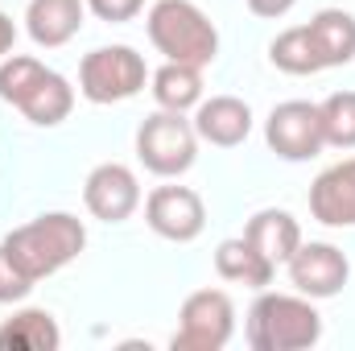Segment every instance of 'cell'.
Returning a JSON list of instances; mask_svg holds the SVG:
<instances>
[{
	"label": "cell",
	"mask_w": 355,
	"mask_h": 351,
	"mask_svg": "<svg viewBox=\"0 0 355 351\" xmlns=\"http://www.w3.org/2000/svg\"><path fill=\"white\" fill-rule=\"evenodd\" d=\"M0 248L8 252V261L17 264L25 277L42 281L50 273L67 268L87 248V228H83V219H75L67 211H50V215H37V219L12 228L0 240Z\"/></svg>",
	"instance_id": "cell-1"
},
{
	"label": "cell",
	"mask_w": 355,
	"mask_h": 351,
	"mask_svg": "<svg viewBox=\"0 0 355 351\" xmlns=\"http://www.w3.org/2000/svg\"><path fill=\"white\" fill-rule=\"evenodd\" d=\"M145 29L166 62H186L202 71L219 54V29L194 0H157L145 17Z\"/></svg>",
	"instance_id": "cell-2"
},
{
	"label": "cell",
	"mask_w": 355,
	"mask_h": 351,
	"mask_svg": "<svg viewBox=\"0 0 355 351\" xmlns=\"http://www.w3.org/2000/svg\"><path fill=\"white\" fill-rule=\"evenodd\" d=\"M322 339V314L306 293H261L248 310L252 351H306Z\"/></svg>",
	"instance_id": "cell-3"
},
{
	"label": "cell",
	"mask_w": 355,
	"mask_h": 351,
	"mask_svg": "<svg viewBox=\"0 0 355 351\" xmlns=\"http://www.w3.org/2000/svg\"><path fill=\"white\" fill-rule=\"evenodd\" d=\"M137 157L149 174L157 178H178L186 174L198 157V132L194 120H186L182 112H153L141 120L137 128Z\"/></svg>",
	"instance_id": "cell-4"
},
{
	"label": "cell",
	"mask_w": 355,
	"mask_h": 351,
	"mask_svg": "<svg viewBox=\"0 0 355 351\" xmlns=\"http://www.w3.org/2000/svg\"><path fill=\"white\" fill-rule=\"evenodd\" d=\"M149 71L132 46H99L79 62V91L91 103H124L145 87Z\"/></svg>",
	"instance_id": "cell-5"
},
{
	"label": "cell",
	"mask_w": 355,
	"mask_h": 351,
	"mask_svg": "<svg viewBox=\"0 0 355 351\" xmlns=\"http://www.w3.org/2000/svg\"><path fill=\"white\" fill-rule=\"evenodd\" d=\"M236 335V306L223 289H198L182 302L174 351H223Z\"/></svg>",
	"instance_id": "cell-6"
},
{
	"label": "cell",
	"mask_w": 355,
	"mask_h": 351,
	"mask_svg": "<svg viewBox=\"0 0 355 351\" xmlns=\"http://www.w3.org/2000/svg\"><path fill=\"white\" fill-rule=\"evenodd\" d=\"M265 141L281 162H310L327 149L322 137V112L310 99H285L268 112Z\"/></svg>",
	"instance_id": "cell-7"
},
{
	"label": "cell",
	"mask_w": 355,
	"mask_h": 351,
	"mask_svg": "<svg viewBox=\"0 0 355 351\" xmlns=\"http://www.w3.org/2000/svg\"><path fill=\"white\" fill-rule=\"evenodd\" d=\"M285 268H289V285H293L297 293L314 298V302L343 293V285H347V277H352L347 257H343L335 244H318V240H310V244L302 240L297 252L285 261Z\"/></svg>",
	"instance_id": "cell-8"
},
{
	"label": "cell",
	"mask_w": 355,
	"mask_h": 351,
	"mask_svg": "<svg viewBox=\"0 0 355 351\" xmlns=\"http://www.w3.org/2000/svg\"><path fill=\"white\" fill-rule=\"evenodd\" d=\"M145 219H149V228L162 240L190 244L207 228V207H202V198L190 186H157L145 198Z\"/></svg>",
	"instance_id": "cell-9"
},
{
	"label": "cell",
	"mask_w": 355,
	"mask_h": 351,
	"mask_svg": "<svg viewBox=\"0 0 355 351\" xmlns=\"http://www.w3.org/2000/svg\"><path fill=\"white\" fill-rule=\"evenodd\" d=\"M83 203L95 219L103 223H124L137 207H141V182L128 166L120 162H103L95 166L83 182Z\"/></svg>",
	"instance_id": "cell-10"
},
{
	"label": "cell",
	"mask_w": 355,
	"mask_h": 351,
	"mask_svg": "<svg viewBox=\"0 0 355 351\" xmlns=\"http://www.w3.org/2000/svg\"><path fill=\"white\" fill-rule=\"evenodd\" d=\"M194 132L198 141L207 145H219V149H236L248 141L252 132V108L236 95H211V99H198V112H194Z\"/></svg>",
	"instance_id": "cell-11"
},
{
	"label": "cell",
	"mask_w": 355,
	"mask_h": 351,
	"mask_svg": "<svg viewBox=\"0 0 355 351\" xmlns=\"http://www.w3.org/2000/svg\"><path fill=\"white\" fill-rule=\"evenodd\" d=\"M310 215L322 228H355V157L322 170L310 186Z\"/></svg>",
	"instance_id": "cell-12"
},
{
	"label": "cell",
	"mask_w": 355,
	"mask_h": 351,
	"mask_svg": "<svg viewBox=\"0 0 355 351\" xmlns=\"http://www.w3.org/2000/svg\"><path fill=\"white\" fill-rule=\"evenodd\" d=\"M83 12H87V0H29L25 29H29L33 46L58 50L83 29Z\"/></svg>",
	"instance_id": "cell-13"
},
{
	"label": "cell",
	"mask_w": 355,
	"mask_h": 351,
	"mask_svg": "<svg viewBox=\"0 0 355 351\" xmlns=\"http://www.w3.org/2000/svg\"><path fill=\"white\" fill-rule=\"evenodd\" d=\"M71 108H75V87H71L58 71H50V67H46V75H42L33 87L25 91V99L17 103V112H21L29 124H37V128L62 124V120L71 116Z\"/></svg>",
	"instance_id": "cell-14"
},
{
	"label": "cell",
	"mask_w": 355,
	"mask_h": 351,
	"mask_svg": "<svg viewBox=\"0 0 355 351\" xmlns=\"http://www.w3.org/2000/svg\"><path fill=\"white\" fill-rule=\"evenodd\" d=\"M215 273L223 281H236V285H248V289H265L277 273V264L268 261L265 252H257V244L248 236H236V240H223L215 248Z\"/></svg>",
	"instance_id": "cell-15"
},
{
	"label": "cell",
	"mask_w": 355,
	"mask_h": 351,
	"mask_svg": "<svg viewBox=\"0 0 355 351\" xmlns=\"http://www.w3.org/2000/svg\"><path fill=\"white\" fill-rule=\"evenodd\" d=\"M244 236H248V240L257 244V252H265L272 264H285L293 252H297V244H302V228H297V219H293L289 211H281V207H265V211H257V215L248 219Z\"/></svg>",
	"instance_id": "cell-16"
},
{
	"label": "cell",
	"mask_w": 355,
	"mask_h": 351,
	"mask_svg": "<svg viewBox=\"0 0 355 351\" xmlns=\"http://www.w3.org/2000/svg\"><path fill=\"white\" fill-rule=\"evenodd\" d=\"M58 348H62V331H58L50 310H33V306L17 310L0 327V351H58Z\"/></svg>",
	"instance_id": "cell-17"
},
{
	"label": "cell",
	"mask_w": 355,
	"mask_h": 351,
	"mask_svg": "<svg viewBox=\"0 0 355 351\" xmlns=\"http://www.w3.org/2000/svg\"><path fill=\"white\" fill-rule=\"evenodd\" d=\"M310 37L322 67H347L355 58V17L343 8H322L310 17Z\"/></svg>",
	"instance_id": "cell-18"
},
{
	"label": "cell",
	"mask_w": 355,
	"mask_h": 351,
	"mask_svg": "<svg viewBox=\"0 0 355 351\" xmlns=\"http://www.w3.org/2000/svg\"><path fill=\"white\" fill-rule=\"evenodd\" d=\"M153 99L166 112H190L202 99V71L186 67V62H166L153 75Z\"/></svg>",
	"instance_id": "cell-19"
},
{
	"label": "cell",
	"mask_w": 355,
	"mask_h": 351,
	"mask_svg": "<svg viewBox=\"0 0 355 351\" xmlns=\"http://www.w3.org/2000/svg\"><path fill=\"white\" fill-rule=\"evenodd\" d=\"M268 62L285 75H318L327 71L318 50H314V37H310V25H293L285 33H277L268 42Z\"/></svg>",
	"instance_id": "cell-20"
},
{
	"label": "cell",
	"mask_w": 355,
	"mask_h": 351,
	"mask_svg": "<svg viewBox=\"0 0 355 351\" xmlns=\"http://www.w3.org/2000/svg\"><path fill=\"white\" fill-rule=\"evenodd\" d=\"M322 112V137L335 149H355V91H335L318 103Z\"/></svg>",
	"instance_id": "cell-21"
},
{
	"label": "cell",
	"mask_w": 355,
	"mask_h": 351,
	"mask_svg": "<svg viewBox=\"0 0 355 351\" xmlns=\"http://www.w3.org/2000/svg\"><path fill=\"white\" fill-rule=\"evenodd\" d=\"M46 75V67L37 62V58H29V54H8L4 62H0V99H8L12 108L25 99V91L33 87L37 79Z\"/></svg>",
	"instance_id": "cell-22"
},
{
	"label": "cell",
	"mask_w": 355,
	"mask_h": 351,
	"mask_svg": "<svg viewBox=\"0 0 355 351\" xmlns=\"http://www.w3.org/2000/svg\"><path fill=\"white\" fill-rule=\"evenodd\" d=\"M33 285H37V281H33V277H25L17 264L8 261V252L0 248V302H4V306H8V302H25Z\"/></svg>",
	"instance_id": "cell-23"
},
{
	"label": "cell",
	"mask_w": 355,
	"mask_h": 351,
	"mask_svg": "<svg viewBox=\"0 0 355 351\" xmlns=\"http://www.w3.org/2000/svg\"><path fill=\"white\" fill-rule=\"evenodd\" d=\"M87 8L107 25H124V21H132L145 8V0H87Z\"/></svg>",
	"instance_id": "cell-24"
},
{
	"label": "cell",
	"mask_w": 355,
	"mask_h": 351,
	"mask_svg": "<svg viewBox=\"0 0 355 351\" xmlns=\"http://www.w3.org/2000/svg\"><path fill=\"white\" fill-rule=\"evenodd\" d=\"M293 4H297V0H248V8H252L257 17H285Z\"/></svg>",
	"instance_id": "cell-25"
},
{
	"label": "cell",
	"mask_w": 355,
	"mask_h": 351,
	"mask_svg": "<svg viewBox=\"0 0 355 351\" xmlns=\"http://www.w3.org/2000/svg\"><path fill=\"white\" fill-rule=\"evenodd\" d=\"M12 42H17V25H12L8 12H0V58L12 54Z\"/></svg>",
	"instance_id": "cell-26"
}]
</instances>
